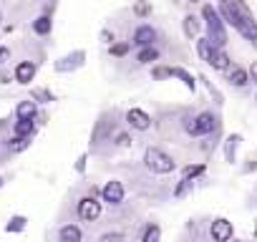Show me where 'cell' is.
Returning <instances> with one entry per match:
<instances>
[{
  "mask_svg": "<svg viewBox=\"0 0 257 242\" xmlns=\"http://www.w3.org/2000/svg\"><path fill=\"white\" fill-rule=\"evenodd\" d=\"M202 13H204V18H207V31H209V41H212V46H214V48H224V43H227V33H224V26H222L217 11H214L212 6H204Z\"/></svg>",
  "mask_w": 257,
  "mask_h": 242,
  "instance_id": "1",
  "label": "cell"
},
{
  "mask_svg": "<svg viewBox=\"0 0 257 242\" xmlns=\"http://www.w3.org/2000/svg\"><path fill=\"white\" fill-rule=\"evenodd\" d=\"M222 16H224V21H227L229 26H234L244 38H249V41H254V43H257V23H254V21H244V18H239L229 3H224V6H222Z\"/></svg>",
  "mask_w": 257,
  "mask_h": 242,
  "instance_id": "2",
  "label": "cell"
},
{
  "mask_svg": "<svg viewBox=\"0 0 257 242\" xmlns=\"http://www.w3.org/2000/svg\"><path fill=\"white\" fill-rule=\"evenodd\" d=\"M144 162H147V167L152 169V172H157V174H169V172H174V159L167 154V152H162V149H147V154H144Z\"/></svg>",
  "mask_w": 257,
  "mask_h": 242,
  "instance_id": "3",
  "label": "cell"
},
{
  "mask_svg": "<svg viewBox=\"0 0 257 242\" xmlns=\"http://www.w3.org/2000/svg\"><path fill=\"white\" fill-rule=\"evenodd\" d=\"M214 127H217V121H214L212 113H199L197 118H192L189 124H187V132L192 137H202V134H209Z\"/></svg>",
  "mask_w": 257,
  "mask_h": 242,
  "instance_id": "4",
  "label": "cell"
},
{
  "mask_svg": "<svg viewBox=\"0 0 257 242\" xmlns=\"http://www.w3.org/2000/svg\"><path fill=\"white\" fill-rule=\"evenodd\" d=\"M98 214H101V204H98L93 197H83V199L78 202V217H81L83 222H93Z\"/></svg>",
  "mask_w": 257,
  "mask_h": 242,
  "instance_id": "5",
  "label": "cell"
},
{
  "mask_svg": "<svg viewBox=\"0 0 257 242\" xmlns=\"http://www.w3.org/2000/svg\"><path fill=\"white\" fill-rule=\"evenodd\" d=\"M126 121H128V124H132L134 129H139V132H147V129L152 127V118H149V113H144L142 108H128Z\"/></svg>",
  "mask_w": 257,
  "mask_h": 242,
  "instance_id": "6",
  "label": "cell"
},
{
  "mask_svg": "<svg viewBox=\"0 0 257 242\" xmlns=\"http://www.w3.org/2000/svg\"><path fill=\"white\" fill-rule=\"evenodd\" d=\"M101 194H103V202H108V204H121V199H123V187H121V182H108V184L101 189Z\"/></svg>",
  "mask_w": 257,
  "mask_h": 242,
  "instance_id": "7",
  "label": "cell"
},
{
  "mask_svg": "<svg viewBox=\"0 0 257 242\" xmlns=\"http://www.w3.org/2000/svg\"><path fill=\"white\" fill-rule=\"evenodd\" d=\"M212 237H214L217 242L232 239V222H227V219H214V222H212Z\"/></svg>",
  "mask_w": 257,
  "mask_h": 242,
  "instance_id": "8",
  "label": "cell"
},
{
  "mask_svg": "<svg viewBox=\"0 0 257 242\" xmlns=\"http://www.w3.org/2000/svg\"><path fill=\"white\" fill-rule=\"evenodd\" d=\"M154 38H157V31H154L152 26H142V28L134 33V43L142 46V48H149V46L154 43Z\"/></svg>",
  "mask_w": 257,
  "mask_h": 242,
  "instance_id": "9",
  "label": "cell"
},
{
  "mask_svg": "<svg viewBox=\"0 0 257 242\" xmlns=\"http://www.w3.org/2000/svg\"><path fill=\"white\" fill-rule=\"evenodd\" d=\"M33 76H36V66L33 63H28V61L18 63V68H16V81L18 83H31Z\"/></svg>",
  "mask_w": 257,
  "mask_h": 242,
  "instance_id": "10",
  "label": "cell"
},
{
  "mask_svg": "<svg viewBox=\"0 0 257 242\" xmlns=\"http://www.w3.org/2000/svg\"><path fill=\"white\" fill-rule=\"evenodd\" d=\"M209 66L217 68V71H227V68H229V58H227V53H224L222 48H217L214 56H212V61H209Z\"/></svg>",
  "mask_w": 257,
  "mask_h": 242,
  "instance_id": "11",
  "label": "cell"
},
{
  "mask_svg": "<svg viewBox=\"0 0 257 242\" xmlns=\"http://www.w3.org/2000/svg\"><path fill=\"white\" fill-rule=\"evenodd\" d=\"M61 242H81V229L76 224L61 227Z\"/></svg>",
  "mask_w": 257,
  "mask_h": 242,
  "instance_id": "12",
  "label": "cell"
},
{
  "mask_svg": "<svg viewBox=\"0 0 257 242\" xmlns=\"http://www.w3.org/2000/svg\"><path fill=\"white\" fill-rule=\"evenodd\" d=\"M197 51H199V56H202V58H204V61H207V63H209V61H212V56H214V51H217V48H214V46H212V41H209V38H202V41H199V43H197Z\"/></svg>",
  "mask_w": 257,
  "mask_h": 242,
  "instance_id": "13",
  "label": "cell"
},
{
  "mask_svg": "<svg viewBox=\"0 0 257 242\" xmlns=\"http://www.w3.org/2000/svg\"><path fill=\"white\" fill-rule=\"evenodd\" d=\"M247 71L244 68H239V66H232V71H229V83L232 86H244L247 83Z\"/></svg>",
  "mask_w": 257,
  "mask_h": 242,
  "instance_id": "14",
  "label": "cell"
},
{
  "mask_svg": "<svg viewBox=\"0 0 257 242\" xmlns=\"http://www.w3.org/2000/svg\"><path fill=\"white\" fill-rule=\"evenodd\" d=\"M36 116V101H21L18 103V118H33Z\"/></svg>",
  "mask_w": 257,
  "mask_h": 242,
  "instance_id": "15",
  "label": "cell"
},
{
  "mask_svg": "<svg viewBox=\"0 0 257 242\" xmlns=\"http://www.w3.org/2000/svg\"><path fill=\"white\" fill-rule=\"evenodd\" d=\"M16 137H33V121L31 118H21L16 124Z\"/></svg>",
  "mask_w": 257,
  "mask_h": 242,
  "instance_id": "16",
  "label": "cell"
},
{
  "mask_svg": "<svg viewBox=\"0 0 257 242\" xmlns=\"http://www.w3.org/2000/svg\"><path fill=\"white\" fill-rule=\"evenodd\" d=\"M28 147H31V137H16V139L8 144L11 152H23V149H28Z\"/></svg>",
  "mask_w": 257,
  "mask_h": 242,
  "instance_id": "17",
  "label": "cell"
},
{
  "mask_svg": "<svg viewBox=\"0 0 257 242\" xmlns=\"http://www.w3.org/2000/svg\"><path fill=\"white\" fill-rule=\"evenodd\" d=\"M33 31H36V33H41V36H46V33H51V18H48V16H43V18H38V21L33 23Z\"/></svg>",
  "mask_w": 257,
  "mask_h": 242,
  "instance_id": "18",
  "label": "cell"
},
{
  "mask_svg": "<svg viewBox=\"0 0 257 242\" xmlns=\"http://www.w3.org/2000/svg\"><path fill=\"white\" fill-rule=\"evenodd\" d=\"M159 58V53H157V48H142V53H139V63H152V61H157Z\"/></svg>",
  "mask_w": 257,
  "mask_h": 242,
  "instance_id": "19",
  "label": "cell"
},
{
  "mask_svg": "<svg viewBox=\"0 0 257 242\" xmlns=\"http://www.w3.org/2000/svg\"><path fill=\"white\" fill-rule=\"evenodd\" d=\"M159 234H162V229H159L157 224H149L147 232H144V239H142V242H159Z\"/></svg>",
  "mask_w": 257,
  "mask_h": 242,
  "instance_id": "20",
  "label": "cell"
},
{
  "mask_svg": "<svg viewBox=\"0 0 257 242\" xmlns=\"http://www.w3.org/2000/svg\"><path fill=\"white\" fill-rule=\"evenodd\" d=\"M184 31H187V36H197V31H199V23H197V18H187L184 21Z\"/></svg>",
  "mask_w": 257,
  "mask_h": 242,
  "instance_id": "21",
  "label": "cell"
},
{
  "mask_svg": "<svg viewBox=\"0 0 257 242\" xmlns=\"http://www.w3.org/2000/svg\"><path fill=\"white\" fill-rule=\"evenodd\" d=\"M23 227H26V219H23V217H13V219L8 222L6 229H8V232H21Z\"/></svg>",
  "mask_w": 257,
  "mask_h": 242,
  "instance_id": "22",
  "label": "cell"
},
{
  "mask_svg": "<svg viewBox=\"0 0 257 242\" xmlns=\"http://www.w3.org/2000/svg\"><path fill=\"white\" fill-rule=\"evenodd\" d=\"M202 172H204L202 164H197V167H187V169H184V179H194V177H199Z\"/></svg>",
  "mask_w": 257,
  "mask_h": 242,
  "instance_id": "23",
  "label": "cell"
},
{
  "mask_svg": "<svg viewBox=\"0 0 257 242\" xmlns=\"http://www.w3.org/2000/svg\"><path fill=\"white\" fill-rule=\"evenodd\" d=\"M126 51H128V46H126V43H116V46L111 48V53H113V56H123Z\"/></svg>",
  "mask_w": 257,
  "mask_h": 242,
  "instance_id": "24",
  "label": "cell"
},
{
  "mask_svg": "<svg viewBox=\"0 0 257 242\" xmlns=\"http://www.w3.org/2000/svg\"><path fill=\"white\" fill-rule=\"evenodd\" d=\"M237 142H239V137H232V139H229V147H227V157H229V159L234 157V144H237Z\"/></svg>",
  "mask_w": 257,
  "mask_h": 242,
  "instance_id": "25",
  "label": "cell"
},
{
  "mask_svg": "<svg viewBox=\"0 0 257 242\" xmlns=\"http://www.w3.org/2000/svg\"><path fill=\"white\" fill-rule=\"evenodd\" d=\"M101 242H123V237L121 234H106V237H101Z\"/></svg>",
  "mask_w": 257,
  "mask_h": 242,
  "instance_id": "26",
  "label": "cell"
},
{
  "mask_svg": "<svg viewBox=\"0 0 257 242\" xmlns=\"http://www.w3.org/2000/svg\"><path fill=\"white\" fill-rule=\"evenodd\" d=\"M8 56H11V51H8V48H0V63H6V61H8Z\"/></svg>",
  "mask_w": 257,
  "mask_h": 242,
  "instance_id": "27",
  "label": "cell"
},
{
  "mask_svg": "<svg viewBox=\"0 0 257 242\" xmlns=\"http://www.w3.org/2000/svg\"><path fill=\"white\" fill-rule=\"evenodd\" d=\"M118 147H128V137L126 134H118Z\"/></svg>",
  "mask_w": 257,
  "mask_h": 242,
  "instance_id": "28",
  "label": "cell"
},
{
  "mask_svg": "<svg viewBox=\"0 0 257 242\" xmlns=\"http://www.w3.org/2000/svg\"><path fill=\"white\" fill-rule=\"evenodd\" d=\"M147 11H149V6H144V3L137 6V13H147Z\"/></svg>",
  "mask_w": 257,
  "mask_h": 242,
  "instance_id": "29",
  "label": "cell"
},
{
  "mask_svg": "<svg viewBox=\"0 0 257 242\" xmlns=\"http://www.w3.org/2000/svg\"><path fill=\"white\" fill-rule=\"evenodd\" d=\"M249 73H252V78L257 81V63H252V71H249Z\"/></svg>",
  "mask_w": 257,
  "mask_h": 242,
  "instance_id": "30",
  "label": "cell"
},
{
  "mask_svg": "<svg viewBox=\"0 0 257 242\" xmlns=\"http://www.w3.org/2000/svg\"><path fill=\"white\" fill-rule=\"evenodd\" d=\"M192 3H197V0H192Z\"/></svg>",
  "mask_w": 257,
  "mask_h": 242,
  "instance_id": "31",
  "label": "cell"
}]
</instances>
